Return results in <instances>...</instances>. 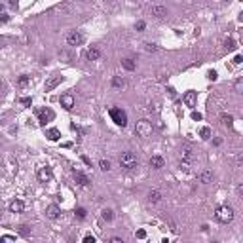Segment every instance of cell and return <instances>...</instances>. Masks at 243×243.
I'll return each mask as SVG.
<instances>
[{"mask_svg": "<svg viewBox=\"0 0 243 243\" xmlns=\"http://www.w3.org/2000/svg\"><path fill=\"white\" fill-rule=\"evenodd\" d=\"M0 21H2V23H8V21H10V15L2 12V13H0Z\"/></svg>", "mask_w": 243, "mask_h": 243, "instance_id": "obj_36", "label": "cell"}, {"mask_svg": "<svg viewBox=\"0 0 243 243\" xmlns=\"http://www.w3.org/2000/svg\"><path fill=\"white\" fill-rule=\"evenodd\" d=\"M201 118H203V116H201L200 112H196V110H194V112H192V120H194V121H200Z\"/></svg>", "mask_w": 243, "mask_h": 243, "instance_id": "obj_34", "label": "cell"}, {"mask_svg": "<svg viewBox=\"0 0 243 243\" xmlns=\"http://www.w3.org/2000/svg\"><path fill=\"white\" fill-rule=\"evenodd\" d=\"M52 177H53V175H52V169H50V167H42L40 171H38V181H40V182H50Z\"/></svg>", "mask_w": 243, "mask_h": 243, "instance_id": "obj_10", "label": "cell"}, {"mask_svg": "<svg viewBox=\"0 0 243 243\" xmlns=\"http://www.w3.org/2000/svg\"><path fill=\"white\" fill-rule=\"evenodd\" d=\"M46 137L50 139V141H59L61 139V131L57 127H50V129L46 131Z\"/></svg>", "mask_w": 243, "mask_h": 243, "instance_id": "obj_14", "label": "cell"}, {"mask_svg": "<svg viewBox=\"0 0 243 243\" xmlns=\"http://www.w3.org/2000/svg\"><path fill=\"white\" fill-rule=\"evenodd\" d=\"M241 86H243V80H241V78H239V80H237V82H236V86H234V87H236V91H237V93H241Z\"/></svg>", "mask_w": 243, "mask_h": 243, "instance_id": "obj_35", "label": "cell"}, {"mask_svg": "<svg viewBox=\"0 0 243 243\" xmlns=\"http://www.w3.org/2000/svg\"><path fill=\"white\" fill-rule=\"evenodd\" d=\"M72 177H74V181H76L80 186H87V184H89L87 175H84L82 171H78V169H74V171H72Z\"/></svg>", "mask_w": 243, "mask_h": 243, "instance_id": "obj_9", "label": "cell"}, {"mask_svg": "<svg viewBox=\"0 0 243 243\" xmlns=\"http://www.w3.org/2000/svg\"><path fill=\"white\" fill-rule=\"evenodd\" d=\"M200 137H201L203 141H207V139L211 137V129H209V127H201V129H200Z\"/></svg>", "mask_w": 243, "mask_h": 243, "instance_id": "obj_25", "label": "cell"}, {"mask_svg": "<svg viewBox=\"0 0 243 243\" xmlns=\"http://www.w3.org/2000/svg\"><path fill=\"white\" fill-rule=\"evenodd\" d=\"M10 211L12 213H23V211H25V203H23L21 200H15V201L10 203Z\"/></svg>", "mask_w": 243, "mask_h": 243, "instance_id": "obj_13", "label": "cell"}, {"mask_svg": "<svg viewBox=\"0 0 243 243\" xmlns=\"http://www.w3.org/2000/svg\"><path fill=\"white\" fill-rule=\"evenodd\" d=\"M215 218H216L218 222H222V224H228V222H232V218H234V209H232L230 205H221V207H216Z\"/></svg>", "mask_w": 243, "mask_h": 243, "instance_id": "obj_1", "label": "cell"}, {"mask_svg": "<svg viewBox=\"0 0 243 243\" xmlns=\"http://www.w3.org/2000/svg\"><path fill=\"white\" fill-rule=\"evenodd\" d=\"M99 167L103 169V171H110V169H112V165H110L108 160H101V161H99Z\"/></svg>", "mask_w": 243, "mask_h": 243, "instance_id": "obj_26", "label": "cell"}, {"mask_svg": "<svg viewBox=\"0 0 243 243\" xmlns=\"http://www.w3.org/2000/svg\"><path fill=\"white\" fill-rule=\"evenodd\" d=\"M0 241H15V237H13V236H2V237H0Z\"/></svg>", "mask_w": 243, "mask_h": 243, "instance_id": "obj_38", "label": "cell"}, {"mask_svg": "<svg viewBox=\"0 0 243 243\" xmlns=\"http://www.w3.org/2000/svg\"><path fill=\"white\" fill-rule=\"evenodd\" d=\"M152 13H154L156 17H163V15H167V8H165V6H154V8H152Z\"/></svg>", "mask_w": 243, "mask_h": 243, "instance_id": "obj_18", "label": "cell"}, {"mask_svg": "<svg viewBox=\"0 0 243 243\" xmlns=\"http://www.w3.org/2000/svg\"><path fill=\"white\" fill-rule=\"evenodd\" d=\"M135 133H137V137H142V139L150 137L152 135V124L148 120H139L137 126H135Z\"/></svg>", "mask_w": 243, "mask_h": 243, "instance_id": "obj_3", "label": "cell"}, {"mask_svg": "<svg viewBox=\"0 0 243 243\" xmlns=\"http://www.w3.org/2000/svg\"><path fill=\"white\" fill-rule=\"evenodd\" d=\"M200 181H201L203 184H209V182L213 181V173H211V171H203V173L200 175Z\"/></svg>", "mask_w": 243, "mask_h": 243, "instance_id": "obj_20", "label": "cell"}, {"mask_svg": "<svg viewBox=\"0 0 243 243\" xmlns=\"http://www.w3.org/2000/svg\"><path fill=\"white\" fill-rule=\"evenodd\" d=\"M222 124H224L226 127H232V126H234V118H232L230 114H222Z\"/></svg>", "mask_w": 243, "mask_h": 243, "instance_id": "obj_22", "label": "cell"}, {"mask_svg": "<svg viewBox=\"0 0 243 243\" xmlns=\"http://www.w3.org/2000/svg\"><path fill=\"white\" fill-rule=\"evenodd\" d=\"M17 232H19V236H23V237H29V236H31L29 226H19V228H17Z\"/></svg>", "mask_w": 243, "mask_h": 243, "instance_id": "obj_24", "label": "cell"}, {"mask_svg": "<svg viewBox=\"0 0 243 243\" xmlns=\"http://www.w3.org/2000/svg\"><path fill=\"white\" fill-rule=\"evenodd\" d=\"M105 2H108V0H105Z\"/></svg>", "mask_w": 243, "mask_h": 243, "instance_id": "obj_44", "label": "cell"}, {"mask_svg": "<svg viewBox=\"0 0 243 243\" xmlns=\"http://www.w3.org/2000/svg\"><path fill=\"white\" fill-rule=\"evenodd\" d=\"M103 218H105V221H108V222H110L112 218H114V213H112L110 209H105V211H103Z\"/></svg>", "mask_w": 243, "mask_h": 243, "instance_id": "obj_28", "label": "cell"}, {"mask_svg": "<svg viewBox=\"0 0 243 243\" xmlns=\"http://www.w3.org/2000/svg\"><path fill=\"white\" fill-rule=\"evenodd\" d=\"M110 241H112V243H124V241H121V239H120V237H112V239H110Z\"/></svg>", "mask_w": 243, "mask_h": 243, "instance_id": "obj_42", "label": "cell"}, {"mask_svg": "<svg viewBox=\"0 0 243 243\" xmlns=\"http://www.w3.org/2000/svg\"><path fill=\"white\" fill-rule=\"evenodd\" d=\"M124 86H126V80L121 76H114L112 78V87H124Z\"/></svg>", "mask_w": 243, "mask_h": 243, "instance_id": "obj_21", "label": "cell"}, {"mask_svg": "<svg viewBox=\"0 0 243 243\" xmlns=\"http://www.w3.org/2000/svg\"><path fill=\"white\" fill-rule=\"evenodd\" d=\"M110 118L116 126L120 127H126L127 126V114L121 110V108H110Z\"/></svg>", "mask_w": 243, "mask_h": 243, "instance_id": "obj_4", "label": "cell"}, {"mask_svg": "<svg viewBox=\"0 0 243 243\" xmlns=\"http://www.w3.org/2000/svg\"><path fill=\"white\" fill-rule=\"evenodd\" d=\"M86 57H87V61H97L101 57V52L97 50V47H89V50L86 52Z\"/></svg>", "mask_w": 243, "mask_h": 243, "instance_id": "obj_15", "label": "cell"}, {"mask_svg": "<svg viewBox=\"0 0 243 243\" xmlns=\"http://www.w3.org/2000/svg\"><path fill=\"white\" fill-rule=\"evenodd\" d=\"M82 161H84V163H86V165H91V160H89V158H87V156H82Z\"/></svg>", "mask_w": 243, "mask_h": 243, "instance_id": "obj_41", "label": "cell"}, {"mask_svg": "<svg viewBox=\"0 0 243 243\" xmlns=\"http://www.w3.org/2000/svg\"><path fill=\"white\" fill-rule=\"evenodd\" d=\"M148 200H150V203H158V201L161 200V192H160V190H152V192L148 194Z\"/></svg>", "mask_w": 243, "mask_h": 243, "instance_id": "obj_17", "label": "cell"}, {"mask_svg": "<svg viewBox=\"0 0 243 243\" xmlns=\"http://www.w3.org/2000/svg\"><path fill=\"white\" fill-rule=\"evenodd\" d=\"M182 101H184V105H186L188 108H194V107H196V103H198V93H196V91H186V93L182 95Z\"/></svg>", "mask_w": 243, "mask_h": 243, "instance_id": "obj_7", "label": "cell"}, {"mask_svg": "<svg viewBox=\"0 0 243 243\" xmlns=\"http://www.w3.org/2000/svg\"><path fill=\"white\" fill-rule=\"evenodd\" d=\"M10 6H12V8H17V0H10Z\"/></svg>", "mask_w": 243, "mask_h": 243, "instance_id": "obj_43", "label": "cell"}, {"mask_svg": "<svg viewBox=\"0 0 243 243\" xmlns=\"http://www.w3.org/2000/svg\"><path fill=\"white\" fill-rule=\"evenodd\" d=\"M17 84H19L21 87H23V86H27V84H29V76H27V74H21L19 80H17Z\"/></svg>", "mask_w": 243, "mask_h": 243, "instance_id": "obj_29", "label": "cell"}, {"mask_svg": "<svg viewBox=\"0 0 243 243\" xmlns=\"http://www.w3.org/2000/svg\"><path fill=\"white\" fill-rule=\"evenodd\" d=\"M36 114H38V120H40V124H42V126H46L47 121H52V120L55 118L53 110H50V108H40Z\"/></svg>", "mask_w": 243, "mask_h": 243, "instance_id": "obj_6", "label": "cell"}, {"mask_svg": "<svg viewBox=\"0 0 243 243\" xmlns=\"http://www.w3.org/2000/svg\"><path fill=\"white\" fill-rule=\"evenodd\" d=\"M216 76H218V74H216V70H209V72H207V78L213 80V82L216 80Z\"/></svg>", "mask_w": 243, "mask_h": 243, "instance_id": "obj_33", "label": "cell"}, {"mask_svg": "<svg viewBox=\"0 0 243 243\" xmlns=\"http://www.w3.org/2000/svg\"><path fill=\"white\" fill-rule=\"evenodd\" d=\"M120 165H121V169H126V171H133L135 167H139V160L133 152H124L120 156Z\"/></svg>", "mask_w": 243, "mask_h": 243, "instance_id": "obj_2", "label": "cell"}, {"mask_svg": "<svg viewBox=\"0 0 243 243\" xmlns=\"http://www.w3.org/2000/svg\"><path fill=\"white\" fill-rule=\"evenodd\" d=\"M144 27H146V23H144V21H137V23H135V29H137L139 32H142Z\"/></svg>", "mask_w": 243, "mask_h": 243, "instance_id": "obj_31", "label": "cell"}, {"mask_svg": "<svg viewBox=\"0 0 243 243\" xmlns=\"http://www.w3.org/2000/svg\"><path fill=\"white\" fill-rule=\"evenodd\" d=\"M74 215H76V216L80 218V221H84V218H86V215H87V211H86L84 207H78V209L74 211Z\"/></svg>", "mask_w": 243, "mask_h": 243, "instance_id": "obj_27", "label": "cell"}, {"mask_svg": "<svg viewBox=\"0 0 243 243\" xmlns=\"http://www.w3.org/2000/svg\"><path fill=\"white\" fill-rule=\"evenodd\" d=\"M19 103H21V105L31 107V105H32V99H31V97H23V99H19Z\"/></svg>", "mask_w": 243, "mask_h": 243, "instance_id": "obj_32", "label": "cell"}, {"mask_svg": "<svg viewBox=\"0 0 243 243\" xmlns=\"http://www.w3.org/2000/svg\"><path fill=\"white\" fill-rule=\"evenodd\" d=\"M46 216L52 218V221H55V218L59 216V207L57 205H50V207L46 209Z\"/></svg>", "mask_w": 243, "mask_h": 243, "instance_id": "obj_16", "label": "cell"}, {"mask_svg": "<svg viewBox=\"0 0 243 243\" xmlns=\"http://www.w3.org/2000/svg\"><path fill=\"white\" fill-rule=\"evenodd\" d=\"M241 61H243V57H241V55L237 53V55L234 57V65H241Z\"/></svg>", "mask_w": 243, "mask_h": 243, "instance_id": "obj_39", "label": "cell"}, {"mask_svg": "<svg viewBox=\"0 0 243 243\" xmlns=\"http://www.w3.org/2000/svg\"><path fill=\"white\" fill-rule=\"evenodd\" d=\"M144 50H146V52H158V46L152 44V42H146V44H144Z\"/></svg>", "mask_w": 243, "mask_h": 243, "instance_id": "obj_30", "label": "cell"}, {"mask_svg": "<svg viewBox=\"0 0 243 243\" xmlns=\"http://www.w3.org/2000/svg\"><path fill=\"white\" fill-rule=\"evenodd\" d=\"M82 42H84V36H82L80 31H70L67 34V44L68 46H80Z\"/></svg>", "mask_w": 243, "mask_h": 243, "instance_id": "obj_5", "label": "cell"}, {"mask_svg": "<svg viewBox=\"0 0 243 243\" xmlns=\"http://www.w3.org/2000/svg\"><path fill=\"white\" fill-rule=\"evenodd\" d=\"M224 47H226L228 52L236 50V40H234V38H226V40H224Z\"/></svg>", "mask_w": 243, "mask_h": 243, "instance_id": "obj_23", "label": "cell"}, {"mask_svg": "<svg viewBox=\"0 0 243 243\" xmlns=\"http://www.w3.org/2000/svg\"><path fill=\"white\" fill-rule=\"evenodd\" d=\"M59 103H61V107L63 108H67V110H70L72 107H74V97L72 95H61V99H59Z\"/></svg>", "mask_w": 243, "mask_h": 243, "instance_id": "obj_11", "label": "cell"}, {"mask_svg": "<svg viewBox=\"0 0 243 243\" xmlns=\"http://www.w3.org/2000/svg\"><path fill=\"white\" fill-rule=\"evenodd\" d=\"M84 243H95V237H93V236H86V237H84Z\"/></svg>", "mask_w": 243, "mask_h": 243, "instance_id": "obj_40", "label": "cell"}, {"mask_svg": "<svg viewBox=\"0 0 243 243\" xmlns=\"http://www.w3.org/2000/svg\"><path fill=\"white\" fill-rule=\"evenodd\" d=\"M139 239H144V237H146V232H144V230H137V234H135Z\"/></svg>", "mask_w": 243, "mask_h": 243, "instance_id": "obj_37", "label": "cell"}, {"mask_svg": "<svg viewBox=\"0 0 243 243\" xmlns=\"http://www.w3.org/2000/svg\"><path fill=\"white\" fill-rule=\"evenodd\" d=\"M163 165H165V160L161 156H152L150 158V167L152 169H161Z\"/></svg>", "mask_w": 243, "mask_h": 243, "instance_id": "obj_12", "label": "cell"}, {"mask_svg": "<svg viewBox=\"0 0 243 243\" xmlns=\"http://www.w3.org/2000/svg\"><path fill=\"white\" fill-rule=\"evenodd\" d=\"M121 67H124L126 70H135V61L126 57V59H121Z\"/></svg>", "mask_w": 243, "mask_h": 243, "instance_id": "obj_19", "label": "cell"}, {"mask_svg": "<svg viewBox=\"0 0 243 243\" xmlns=\"http://www.w3.org/2000/svg\"><path fill=\"white\" fill-rule=\"evenodd\" d=\"M63 80H65V78H63V76H59V74L52 76L50 80L46 82V91H52V89H55V87H57V86H59V84H61Z\"/></svg>", "mask_w": 243, "mask_h": 243, "instance_id": "obj_8", "label": "cell"}]
</instances>
